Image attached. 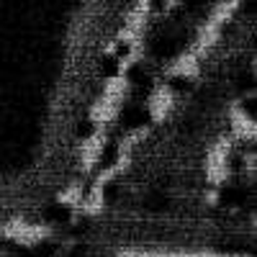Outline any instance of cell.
<instances>
[{
	"label": "cell",
	"instance_id": "6da1fadb",
	"mask_svg": "<svg viewBox=\"0 0 257 257\" xmlns=\"http://www.w3.org/2000/svg\"><path fill=\"white\" fill-rule=\"evenodd\" d=\"M100 77H105V80H116V77H121L123 75V62L116 57V54H105L103 59H100Z\"/></svg>",
	"mask_w": 257,
	"mask_h": 257
},
{
	"label": "cell",
	"instance_id": "7a4b0ae2",
	"mask_svg": "<svg viewBox=\"0 0 257 257\" xmlns=\"http://www.w3.org/2000/svg\"><path fill=\"white\" fill-rule=\"evenodd\" d=\"M44 219L52 224H70L72 221V208L64 203H52L44 208Z\"/></svg>",
	"mask_w": 257,
	"mask_h": 257
},
{
	"label": "cell",
	"instance_id": "3957f363",
	"mask_svg": "<svg viewBox=\"0 0 257 257\" xmlns=\"http://www.w3.org/2000/svg\"><path fill=\"white\" fill-rule=\"evenodd\" d=\"M170 206V198H167V193L162 190H155V193H149V196L144 198V208L147 211H165Z\"/></svg>",
	"mask_w": 257,
	"mask_h": 257
},
{
	"label": "cell",
	"instance_id": "277c9868",
	"mask_svg": "<svg viewBox=\"0 0 257 257\" xmlns=\"http://www.w3.org/2000/svg\"><path fill=\"white\" fill-rule=\"evenodd\" d=\"M173 93H188L190 88H193V80L190 77H185V75H173L170 77V85H167Z\"/></svg>",
	"mask_w": 257,
	"mask_h": 257
},
{
	"label": "cell",
	"instance_id": "5b68a950",
	"mask_svg": "<svg viewBox=\"0 0 257 257\" xmlns=\"http://www.w3.org/2000/svg\"><path fill=\"white\" fill-rule=\"evenodd\" d=\"M21 257H34V254H31V249H29V252H24V254H21Z\"/></svg>",
	"mask_w": 257,
	"mask_h": 257
}]
</instances>
